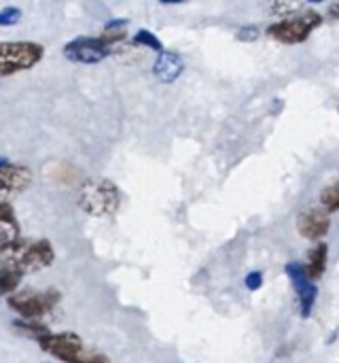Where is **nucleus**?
<instances>
[{
    "instance_id": "obj_1",
    "label": "nucleus",
    "mask_w": 339,
    "mask_h": 363,
    "mask_svg": "<svg viewBox=\"0 0 339 363\" xmlns=\"http://www.w3.org/2000/svg\"><path fill=\"white\" fill-rule=\"evenodd\" d=\"M38 345L42 351L66 363H108L106 355L85 349L83 342L72 334H45L38 338Z\"/></svg>"
},
{
    "instance_id": "obj_2",
    "label": "nucleus",
    "mask_w": 339,
    "mask_h": 363,
    "mask_svg": "<svg viewBox=\"0 0 339 363\" xmlns=\"http://www.w3.org/2000/svg\"><path fill=\"white\" fill-rule=\"evenodd\" d=\"M119 204H121V194L113 181L96 179V181H87L81 187L79 206L93 217L113 215L119 208Z\"/></svg>"
},
{
    "instance_id": "obj_3",
    "label": "nucleus",
    "mask_w": 339,
    "mask_h": 363,
    "mask_svg": "<svg viewBox=\"0 0 339 363\" xmlns=\"http://www.w3.org/2000/svg\"><path fill=\"white\" fill-rule=\"evenodd\" d=\"M6 264L13 266L17 272H36L53 264L55 253L47 240H32V242H19L8 247Z\"/></svg>"
},
{
    "instance_id": "obj_4",
    "label": "nucleus",
    "mask_w": 339,
    "mask_h": 363,
    "mask_svg": "<svg viewBox=\"0 0 339 363\" xmlns=\"http://www.w3.org/2000/svg\"><path fill=\"white\" fill-rule=\"evenodd\" d=\"M42 57V45L19 40V43H0V77L15 74L36 66Z\"/></svg>"
},
{
    "instance_id": "obj_5",
    "label": "nucleus",
    "mask_w": 339,
    "mask_h": 363,
    "mask_svg": "<svg viewBox=\"0 0 339 363\" xmlns=\"http://www.w3.org/2000/svg\"><path fill=\"white\" fill-rule=\"evenodd\" d=\"M321 21L323 19L316 11H304V13H295V15L270 26L268 32H270V36L278 38L280 43L293 45V43L306 40L310 36V32L321 26Z\"/></svg>"
},
{
    "instance_id": "obj_6",
    "label": "nucleus",
    "mask_w": 339,
    "mask_h": 363,
    "mask_svg": "<svg viewBox=\"0 0 339 363\" xmlns=\"http://www.w3.org/2000/svg\"><path fill=\"white\" fill-rule=\"evenodd\" d=\"M59 302L57 291H21L8 298V306L15 308L25 319H36L47 315Z\"/></svg>"
},
{
    "instance_id": "obj_7",
    "label": "nucleus",
    "mask_w": 339,
    "mask_h": 363,
    "mask_svg": "<svg viewBox=\"0 0 339 363\" xmlns=\"http://www.w3.org/2000/svg\"><path fill=\"white\" fill-rule=\"evenodd\" d=\"M110 53V45L102 38H76L64 47V55L79 64H98Z\"/></svg>"
},
{
    "instance_id": "obj_8",
    "label": "nucleus",
    "mask_w": 339,
    "mask_h": 363,
    "mask_svg": "<svg viewBox=\"0 0 339 363\" xmlns=\"http://www.w3.org/2000/svg\"><path fill=\"white\" fill-rule=\"evenodd\" d=\"M287 274H289V279H291V283H293V287H295V291H297V296H299L301 315L308 317V315L312 313V308H314L318 289H316L314 281L308 277L304 264H297V262L287 264Z\"/></svg>"
},
{
    "instance_id": "obj_9",
    "label": "nucleus",
    "mask_w": 339,
    "mask_h": 363,
    "mask_svg": "<svg viewBox=\"0 0 339 363\" xmlns=\"http://www.w3.org/2000/svg\"><path fill=\"white\" fill-rule=\"evenodd\" d=\"M30 170L25 166H11L6 164L0 168V204H6L11 198L21 194L30 185Z\"/></svg>"
},
{
    "instance_id": "obj_10",
    "label": "nucleus",
    "mask_w": 339,
    "mask_h": 363,
    "mask_svg": "<svg viewBox=\"0 0 339 363\" xmlns=\"http://www.w3.org/2000/svg\"><path fill=\"white\" fill-rule=\"evenodd\" d=\"M329 225H331L329 215L323 208H308V211H301L297 217L299 234L310 240H321L323 236H327Z\"/></svg>"
},
{
    "instance_id": "obj_11",
    "label": "nucleus",
    "mask_w": 339,
    "mask_h": 363,
    "mask_svg": "<svg viewBox=\"0 0 339 363\" xmlns=\"http://www.w3.org/2000/svg\"><path fill=\"white\" fill-rule=\"evenodd\" d=\"M183 60L178 53H172V51H161L155 66H153V74L161 81V83H174L180 72H183Z\"/></svg>"
},
{
    "instance_id": "obj_12",
    "label": "nucleus",
    "mask_w": 339,
    "mask_h": 363,
    "mask_svg": "<svg viewBox=\"0 0 339 363\" xmlns=\"http://www.w3.org/2000/svg\"><path fill=\"white\" fill-rule=\"evenodd\" d=\"M19 238V223L8 204H0V245L4 249L17 245Z\"/></svg>"
},
{
    "instance_id": "obj_13",
    "label": "nucleus",
    "mask_w": 339,
    "mask_h": 363,
    "mask_svg": "<svg viewBox=\"0 0 339 363\" xmlns=\"http://www.w3.org/2000/svg\"><path fill=\"white\" fill-rule=\"evenodd\" d=\"M327 257H329V247L325 242H316V247L308 253V262L304 264L308 277L312 281H318L325 270H327Z\"/></svg>"
},
{
    "instance_id": "obj_14",
    "label": "nucleus",
    "mask_w": 339,
    "mask_h": 363,
    "mask_svg": "<svg viewBox=\"0 0 339 363\" xmlns=\"http://www.w3.org/2000/svg\"><path fill=\"white\" fill-rule=\"evenodd\" d=\"M19 277H21V272H17L13 266H8V264L0 266V296L15 291L19 285Z\"/></svg>"
},
{
    "instance_id": "obj_15",
    "label": "nucleus",
    "mask_w": 339,
    "mask_h": 363,
    "mask_svg": "<svg viewBox=\"0 0 339 363\" xmlns=\"http://www.w3.org/2000/svg\"><path fill=\"white\" fill-rule=\"evenodd\" d=\"M321 202L327 211H339V183H333L331 187L323 189Z\"/></svg>"
},
{
    "instance_id": "obj_16",
    "label": "nucleus",
    "mask_w": 339,
    "mask_h": 363,
    "mask_svg": "<svg viewBox=\"0 0 339 363\" xmlns=\"http://www.w3.org/2000/svg\"><path fill=\"white\" fill-rule=\"evenodd\" d=\"M134 43L136 45H144V47H151V49H155V51H163V45H161V40L153 34V32H149V30H140L136 36H134Z\"/></svg>"
},
{
    "instance_id": "obj_17",
    "label": "nucleus",
    "mask_w": 339,
    "mask_h": 363,
    "mask_svg": "<svg viewBox=\"0 0 339 363\" xmlns=\"http://www.w3.org/2000/svg\"><path fill=\"white\" fill-rule=\"evenodd\" d=\"M125 23H127V21H113V23L102 32L100 38H102L104 43H108V45L115 43V40H119V38H123V36H125V32H123V26H125Z\"/></svg>"
},
{
    "instance_id": "obj_18",
    "label": "nucleus",
    "mask_w": 339,
    "mask_h": 363,
    "mask_svg": "<svg viewBox=\"0 0 339 363\" xmlns=\"http://www.w3.org/2000/svg\"><path fill=\"white\" fill-rule=\"evenodd\" d=\"M21 17V11L15 6H6L0 11V26H15Z\"/></svg>"
},
{
    "instance_id": "obj_19",
    "label": "nucleus",
    "mask_w": 339,
    "mask_h": 363,
    "mask_svg": "<svg viewBox=\"0 0 339 363\" xmlns=\"http://www.w3.org/2000/svg\"><path fill=\"white\" fill-rule=\"evenodd\" d=\"M246 287L251 289V291H257V289H261V285H263V274L261 272H251L248 277H246Z\"/></svg>"
},
{
    "instance_id": "obj_20",
    "label": "nucleus",
    "mask_w": 339,
    "mask_h": 363,
    "mask_svg": "<svg viewBox=\"0 0 339 363\" xmlns=\"http://www.w3.org/2000/svg\"><path fill=\"white\" fill-rule=\"evenodd\" d=\"M257 34H259L257 28H242L240 34H238V38L240 40H253V38H257Z\"/></svg>"
},
{
    "instance_id": "obj_21",
    "label": "nucleus",
    "mask_w": 339,
    "mask_h": 363,
    "mask_svg": "<svg viewBox=\"0 0 339 363\" xmlns=\"http://www.w3.org/2000/svg\"><path fill=\"white\" fill-rule=\"evenodd\" d=\"M331 15H333L335 19H339V2H335V4L331 6Z\"/></svg>"
},
{
    "instance_id": "obj_22",
    "label": "nucleus",
    "mask_w": 339,
    "mask_h": 363,
    "mask_svg": "<svg viewBox=\"0 0 339 363\" xmlns=\"http://www.w3.org/2000/svg\"><path fill=\"white\" fill-rule=\"evenodd\" d=\"M163 4H176V2H185V0H161Z\"/></svg>"
},
{
    "instance_id": "obj_23",
    "label": "nucleus",
    "mask_w": 339,
    "mask_h": 363,
    "mask_svg": "<svg viewBox=\"0 0 339 363\" xmlns=\"http://www.w3.org/2000/svg\"><path fill=\"white\" fill-rule=\"evenodd\" d=\"M6 166V160L4 157H0V168H4Z\"/></svg>"
},
{
    "instance_id": "obj_24",
    "label": "nucleus",
    "mask_w": 339,
    "mask_h": 363,
    "mask_svg": "<svg viewBox=\"0 0 339 363\" xmlns=\"http://www.w3.org/2000/svg\"><path fill=\"white\" fill-rule=\"evenodd\" d=\"M2 251H4V247H2V245H0V255H2Z\"/></svg>"
},
{
    "instance_id": "obj_25",
    "label": "nucleus",
    "mask_w": 339,
    "mask_h": 363,
    "mask_svg": "<svg viewBox=\"0 0 339 363\" xmlns=\"http://www.w3.org/2000/svg\"><path fill=\"white\" fill-rule=\"evenodd\" d=\"M310 2H321V0H310Z\"/></svg>"
}]
</instances>
